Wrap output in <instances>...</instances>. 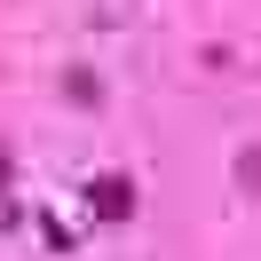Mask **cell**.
<instances>
[{
	"label": "cell",
	"mask_w": 261,
	"mask_h": 261,
	"mask_svg": "<svg viewBox=\"0 0 261 261\" xmlns=\"http://www.w3.org/2000/svg\"><path fill=\"white\" fill-rule=\"evenodd\" d=\"M87 206H95L103 222H135L143 190H135V174H95V182H87Z\"/></svg>",
	"instance_id": "6da1fadb"
},
{
	"label": "cell",
	"mask_w": 261,
	"mask_h": 261,
	"mask_svg": "<svg viewBox=\"0 0 261 261\" xmlns=\"http://www.w3.org/2000/svg\"><path fill=\"white\" fill-rule=\"evenodd\" d=\"M64 103H80V111H95V103H103V80H95L87 64H71V71H64Z\"/></svg>",
	"instance_id": "7a4b0ae2"
},
{
	"label": "cell",
	"mask_w": 261,
	"mask_h": 261,
	"mask_svg": "<svg viewBox=\"0 0 261 261\" xmlns=\"http://www.w3.org/2000/svg\"><path fill=\"white\" fill-rule=\"evenodd\" d=\"M238 182H245V190L261 198V150H238Z\"/></svg>",
	"instance_id": "3957f363"
},
{
	"label": "cell",
	"mask_w": 261,
	"mask_h": 261,
	"mask_svg": "<svg viewBox=\"0 0 261 261\" xmlns=\"http://www.w3.org/2000/svg\"><path fill=\"white\" fill-rule=\"evenodd\" d=\"M8 174H16V150H8V143H0V190H8Z\"/></svg>",
	"instance_id": "277c9868"
}]
</instances>
